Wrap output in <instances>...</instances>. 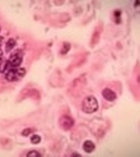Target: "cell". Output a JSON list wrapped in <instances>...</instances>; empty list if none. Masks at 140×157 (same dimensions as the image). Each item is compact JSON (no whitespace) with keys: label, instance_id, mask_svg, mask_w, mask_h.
Returning a JSON list of instances; mask_svg holds the SVG:
<instances>
[{"label":"cell","instance_id":"cell-1","mask_svg":"<svg viewBox=\"0 0 140 157\" xmlns=\"http://www.w3.org/2000/svg\"><path fill=\"white\" fill-rule=\"evenodd\" d=\"M81 109L85 114H93L98 109V101L94 95H87L81 102Z\"/></svg>","mask_w":140,"mask_h":157},{"label":"cell","instance_id":"cell-2","mask_svg":"<svg viewBox=\"0 0 140 157\" xmlns=\"http://www.w3.org/2000/svg\"><path fill=\"white\" fill-rule=\"evenodd\" d=\"M24 75H25V69L20 66V67L10 69L7 73H4V77H6L9 82H17V80H20Z\"/></svg>","mask_w":140,"mask_h":157},{"label":"cell","instance_id":"cell-3","mask_svg":"<svg viewBox=\"0 0 140 157\" xmlns=\"http://www.w3.org/2000/svg\"><path fill=\"white\" fill-rule=\"evenodd\" d=\"M7 62L10 63L11 69L20 67V66H21V62H23V52H21V51H17V52L11 53V55H10V58L7 59Z\"/></svg>","mask_w":140,"mask_h":157},{"label":"cell","instance_id":"cell-4","mask_svg":"<svg viewBox=\"0 0 140 157\" xmlns=\"http://www.w3.org/2000/svg\"><path fill=\"white\" fill-rule=\"evenodd\" d=\"M59 124H60V128H62L63 131H69V129H72V128H73L74 121H73L72 117H69V115H63V117L60 118Z\"/></svg>","mask_w":140,"mask_h":157},{"label":"cell","instance_id":"cell-5","mask_svg":"<svg viewBox=\"0 0 140 157\" xmlns=\"http://www.w3.org/2000/svg\"><path fill=\"white\" fill-rule=\"evenodd\" d=\"M102 97H104L107 101H115L116 94H115L114 90H111V88H104V90H102Z\"/></svg>","mask_w":140,"mask_h":157},{"label":"cell","instance_id":"cell-6","mask_svg":"<svg viewBox=\"0 0 140 157\" xmlns=\"http://www.w3.org/2000/svg\"><path fill=\"white\" fill-rule=\"evenodd\" d=\"M83 150H84L85 153H93V151L95 150V144H94V142H91V140H85L84 143H83Z\"/></svg>","mask_w":140,"mask_h":157},{"label":"cell","instance_id":"cell-7","mask_svg":"<svg viewBox=\"0 0 140 157\" xmlns=\"http://www.w3.org/2000/svg\"><path fill=\"white\" fill-rule=\"evenodd\" d=\"M14 46H16V39H13V38L9 39V41H7V44H6V51H7V52H10Z\"/></svg>","mask_w":140,"mask_h":157},{"label":"cell","instance_id":"cell-8","mask_svg":"<svg viewBox=\"0 0 140 157\" xmlns=\"http://www.w3.org/2000/svg\"><path fill=\"white\" fill-rule=\"evenodd\" d=\"M39 142H41V136H38V135H32L31 136V143L32 144H38Z\"/></svg>","mask_w":140,"mask_h":157},{"label":"cell","instance_id":"cell-9","mask_svg":"<svg viewBox=\"0 0 140 157\" xmlns=\"http://www.w3.org/2000/svg\"><path fill=\"white\" fill-rule=\"evenodd\" d=\"M29 133H34V129H29V128L28 129H24L21 135H23V136H29Z\"/></svg>","mask_w":140,"mask_h":157},{"label":"cell","instance_id":"cell-10","mask_svg":"<svg viewBox=\"0 0 140 157\" xmlns=\"http://www.w3.org/2000/svg\"><path fill=\"white\" fill-rule=\"evenodd\" d=\"M119 16H121V10H115V18H116V23H121Z\"/></svg>","mask_w":140,"mask_h":157},{"label":"cell","instance_id":"cell-11","mask_svg":"<svg viewBox=\"0 0 140 157\" xmlns=\"http://www.w3.org/2000/svg\"><path fill=\"white\" fill-rule=\"evenodd\" d=\"M27 156H39V153L38 151H35V150H31V151L27 153Z\"/></svg>","mask_w":140,"mask_h":157},{"label":"cell","instance_id":"cell-12","mask_svg":"<svg viewBox=\"0 0 140 157\" xmlns=\"http://www.w3.org/2000/svg\"><path fill=\"white\" fill-rule=\"evenodd\" d=\"M63 45H65V48H63L62 53H65V52H66V51H69V49H70V45H69V44H63Z\"/></svg>","mask_w":140,"mask_h":157}]
</instances>
